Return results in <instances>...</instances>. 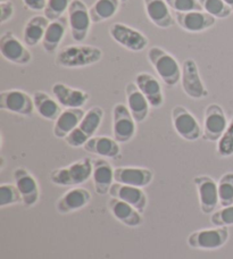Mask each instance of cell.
<instances>
[{
	"mask_svg": "<svg viewBox=\"0 0 233 259\" xmlns=\"http://www.w3.org/2000/svg\"><path fill=\"white\" fill-rule=\"evenodd\" d=\"M102 55V50L95 46H69L57 54L55 63L65 68L86 67L100 62Z\"/></svg>",
	"mask_w": 233,
	"mask_h": 259,
	"instance_id": "cell-1",
	"label": "cell"
},
{
	"mask_svg": "<svg viewBox=\"0 0 233 259\" xmlns=\"http://www.w3.org/2000/svg\"><path fill=\"white\" fill-rule=\"evenodd\" d=\"M149 63L167 87H175L181 81L182 69L178 61L163 48L151 47L147 53Z\"/></svg>",
	"mask_w": 233,
	"mask_h": 259,
	"instance_id": "cell-2",
	"label": "cell"
},
{
	"mask_svg": "<svg viewBox=\"0 0 233 259\" xmlns=\"http://www.w3.org/2000/svg\"><path fill=\"white\" fill-rule=\"evenodd\" d=\"M92 160L90 158H83L66 167L54 169L50 173L49 179L55 186L76 187L86 183L92 177Z\"/></svg>",
	"mask_w": 233,
	"mask_h": 259,
	"instance_id": "cell-3",
	"label": "cell"
},
{
	"mask_svg": "<svg viewBox=\"0 0 233 259\" xmlns=\"http://www.w3.org/2000/svg\"><path fill=\"white\" fill-rule=\"evenodd\" d=\"M102 118H104L102 108L98 107V106L92 107L86 113L79 126L64 139L65 142L73 148L83 147L93 137L97 130L99 128Z\"/></svg>",
	"mask_w": 233,
	"mask_h": 259,
	"instance_id": "cell-4",
	"label": "cell"
},
{
	"mask_svg": "<svg viewBox=\"0 0 233 259\" xmlns=\"http://www.w3.org/2000/svg\"><path fill=\"white\" fill-rule=\"evenodd\" d=\"M229 240V230L226 228H214L195 231L191 233L186 243L198 250H216L222 248Z\"/></svg>",
	"mask_w": 233,
	"mask_h": 259,
	"instance_id": "cell-5",
	"label": "cell"
},
{
	"mask_svg": "<svg viewBox=\"0 0 233 259\" xmlns=\"http://www.w3.org/2000/svg\"><path fill=\"white\" fill-rule=\"evenodd\" d=\"M68 25L73 40L77 44L86 41L91 26L89 8L81 0H73L68 8Z\"/></svg>",
	"mask_w": 233,
	"mask_h": 259,
	"instance_id": "cell-6",
	"label": "cell"
},
{
	"mask_svg": "<svg viewBox=\"0 0 233 259\" xmlns=\"http://www.w3.org/2000/svg\"><path fill=\"white\" fill-rule=\"evenodd\" d=\"M172 123L178 136L186 141H197L203 138V128L192 114L183 106L172 109Z\"/></svg>",
	"mask_w": 233,
	"mask_h": 259,
	"instance_id": "cell-7",
	"label": "cell"
},
{
	"mask_svg": "<svg viewBox=\"0 0 233 259\" xmlns=\"http://www.w3.org/2000/svg\"><path fill=\"white\" fill-rule=\"evenodd\" d=\"M0 109L30 117L34 113V101L25 91L11 89L0 92Z\"/></svg>",
	"mask_w": 233,
	"mask_h": 259,
	"instance_id": "cell-8",
	"label": "cell"
},
{
	"mask_svg": "<svg viewBox=\"0 0 233 259\" xmlns=\"http://www.w3.org/2000/svg\"><path fill=\"white\" fill-rule=\"evenodd\" d=\"M109 34L115 42L130 52H142L148 46V39L141 32L123 23H113L109 26Z\"/></svg>",
	"mask_w": 233,
	"mask_h": 259,
	"instance_id": "cell-9",
	"label": "cell"
},
{
	"mask_svg": "<svg viewBox=\"0 0 233 259\" xmlns=\"http://www.w3.org/2000/svg\"><path fill=\"white\" fill-rule=\"evenodd\" d=\"M181 84L184 94L191 99H203L208 96V90L200 77L198 65L195 59H185L182 65Z\"/></svg>",
	"mask_w": 233,
	"mask_h": 259,
	"instance_id": "cell-10",
	"label": "cell"
},
{
	"mask_svg": "<svg viewBox=\"0 0 233 259\" xmlns=\"http://www.w3.org/2000/svg\"><path fill=\"white\" fill-rule=\"evenodd\" d=\"M229 125L225 113L220 105L211 104L205 110L203 139L209 142L218 141Z\"/></svg>",
	"mask_w": 233,
	"mask_h": 259,
	"instance_id": "cell-11",
	"label": "cell"
},
{
	"mask_svg": "<svg viewBox=\"0 0 233 259\" xmlns=\"http://www.w3.org/2000/svg\"><path fill=\"white\" fill-rule=\"evenodd\" d=\"M136 121L128 106L116 104L113 108V136L119 143L131 141L137 131Z\"/></svg>",
	"mask_w": 233,
	"mask_h": 259,
	"instance_id": "cell-12",
	"label": "cell"
},
{
	"mask_svg": "<svg viewBox=\"0 0 233 259\" xmlns=\"http://www.w3.org/2000/svg\"><path fill=\"white\" fill-rule=\"evenodd\" d=\"M0 53L6 61L17 65H25L32 61L30 50L11 31L0 36Z\"/></svg>",
	"mask_w": 233,
	"mask_h": 259,
	"instance_id": "cell-13",
	"label": "cell"
},
{
	"mask_svg": "<svg viewBox=\"0 0 233 259\" xmlns=\"http://www.w3.org/2000/svg\"><path fill=\"white\" fill-rule=\"evenodd\" d=\"M193 183L197 188L199 197V206L203 214H213L220 200H218V188L217 183L212 178L202 175L193 179Z\"/></svg>",
	"mask_w": 233,
	"mask_h": 259,
	"instance_id": "cell-14",
	"label": "cell"
},
{
	"mask_svg": "<svg viewBox=\"0 0 233 259\" xmlns=\"http://www.w3.org/2000/svg\"><path fill=\"white\" fill-rule=\"evenodd\" d=\"M13 177L15 186L22 196L23 205L25 207H33L39 201L40 197L39 184L33 175L27 169L18 167L14 170Z\"/></svg>",
	"mask_w": 233,
	"mask_h": 259,
	"instance_id": "cell-15",
	"label": "cell"
},
{
	"mask_svg": "<svg viewBox=\"0 0 233 259\" xmlns=\"http://www.w3.org/2000/svg\"><path fill=\"white\" fill-rule=\"evenodd\" d=\"M174 18L181 29L191 32V33H199L211 29L216 23V18L209 15L204 11L188 12V13H174Z\"/></svg>",
	"mask_w": 233,
	"mask_h": 259,
	"instance_id": "cell-16",
	"label": "cell"
},
{
	"mask_svg": "<svg viewBox=\"0 0 233 259\" xmlns=\"http://www.w3.org/2000/svg\"><path fill=\"white\" fill-rule=\"evenodd\" d=\"M91 200V193L86 188H73L65 192L56 202V210L60 215L71 214L73 211L82 209Z\"/></svg>",
	"mask_w": 233,
	"mask_h": 259,
	"instance_id": "cell-17",
	"label": "cell"
},
{
	"mask_svg": "<svg viewBox=\"0 0 233 259\" xmlns=\"http://www.w3.org/2000/svg\"><path fill=\"white\" fill-rule=\"evenodd\" d=\"M153 173L144 167H118L114 169V181L137 188H144L152 182Z\"/></svg>",
	"mask_w": 233,
	"mask_h": 259,
	"instance_id": "cell-18",
	"label": "cell"
},
{
	"mask_svg": "<svg viewBox=\"0 0 233 259\" xmlns=\"http://www.w3.org/2000/svg\"><path fill=\"white\" fill-rule=\"evenodd\" d=\"M107 207L116 220L129 226V228H138L142 224L143 220L141 212L133 206L120 200V199L110 197L107 201Z\"/></svg>",
	"mask_w": 233,
	"mask_h": 259,
	"instance_id": "cell-19",
	"label": "cell"
},
{
	"mask_svg": "<svg viewBox=\"0 0 233 259\" xmlns=\"http://www.w3.org/2000/svg\"><path fill=\"white\" fill-rule=\"evenodd\" d=\"M136 84L146 97L152 108H160L164 104V94L160 81L151 74L141 72L136 77Z\"/></svg>",
	"mask_w": 233,
	"mask_h": 259,
	"instance_id": "cell-20",
	"label": "cell"
},
{
	"mask_svg": "<svg viewBox=\"0 0 233 259\" xmlns=\"http://www.w3.org/2000/svg\"><path fill=\"white\" fill-rule=\"evenodd\" d=\"M51 90L58 104L66 108H82L89 100V95L86 91L74 89L64 83H56Z\"/></svg>",
	"mask_w": 233,
	"mask_h": 259,
	"instance_id": "cell-21",
	"label": "cell"
},
{
	"mask_svg": "<svg viewBox=\"0 0 233 259\" xmlns=\"http://www.w3.org/2000/svg\"><path fill=\"white\" fill-rule=\"evenodd\" d=\"M109 196L129 203V205L133 206L140 212L144 211L147 207V196L143 192L142 188L125 186V184L115 182L110 187Z\"/></svg>",
	"mask_w": 233,
	"mask_h": 259,
	"instance_id": "cell-22",
	"label": "cell"
},
{
	"mask_svg": "<svg viewBox=\"0 0 233 259\" xmlns=\"http://www.w3.org/2000/svg\"><path fill=\"white\" fill-rule=\"evenodd\" d=\"M125 96L130 113L137 123H142L146 121L149 114V105L146 97L139 90L136 83L130 82L125 85Z\"/></svg>",
	"mask_w": 233,
	"mask_h": 259,
	"instance_id": "cell-23",
	"label": "cell"
},
{
	"mask_svg": "<svg viewBox=\"0 0 233 259\" xmlns=\"http://www.w3.org/2000/svg\"><path fill=\"white\" fill-rule=\"evenodd\" d=\"M92 181L97 194L105 196L109 193L114 181V168L105 159L92 160Z\"/></svg>",
	"mask_w": 233,
	"mask_h": 259,
	"instance_id": "cell-24",
	"label": "cell"
},
{
	"mask_svg": "<svg viewBox=\"0 0 233 259\" xmlns=\"http://www.w3.org/2000/svg\"><path fill=\"white\" fill-rule=\"evenodd\" d=\"M87 112L82 108H66L55 121L54 136L58 139H65L75 130L85 117Z\"/></svg>",
	"mask_w": 233,
	"mask_h": 259,
	"instance_id": "cell-25",
	"label": "cell"
},
{
	"mask_svg": "<svg viewBox=\"0 0 233 259\" xmlns=\"http://www.w3.org/2000/svg\"><path fill=\"white\" fill-rule=\"evenodd\" d=\"M144 11L149 20L161 29H169L174 23L169 5L165 0H143Z\"/></svg>",
	"mask_w": 233,
	"mask_h": 259,
	"instance_id": "cell-26",
	"label": "cell"
},
{
	"mask_svg": "<svg viewBox=\"0 0 233 259\" xmlns=\"http://www.w3.org/2000/svg\"><path fill=\"white\" fill-rule=\"evenodd\" d=\"M68 26V18L64 16L49 23L43 42H41L46 53L53 54L57 50Z\"/></svg>",
	"mask_w": 233,
	"mask_h": 259,
	"instance_id": "cell-27",
	"label": "cell"
},
{
	"mask_svg": "<svg viewBox=\"0 0 233 259\" xmlns=\"http://www.w3.org/2000/svg\"><path fill=\"white\" fill-rule=\"evenodd\" d=\"M83 149L105 158H116L121 154V147L115 139L109 137H92L88 141Z\"/></svg>",
	"mask_w": 233,
	"mask_h": 259,
	"instance_id": "cell-28",
	"label": "cell"
},
{
	"mask_svg": "<svg viewBox=\"0 0 233 259\" xmlns=\"http://www.w3.org/2000/svg\"><path fill=\"white\" fill-rule=\"evenodd\" d=\"M49 23L50 21L45 15H36L31 17L25 24L24 30H23L24 44L29 46V47H34V46L43 42Z\"/></svg>",
	"mask_w": 233,
	"mask_h": 259,
	"instance_id": "cell-29",
	"label": "cell"
},
{
	"mask_svg": "<svg viewBox=\"0 0 233 259\" xmlns=\"http://www.w3.org/2000/svg\"><path fill=\"white\" fill-rule=\"evenodd\" d=\"M33 101L36 113L41 117L48 121H56L58 116L62 114L60 105L58 101L51 98V97L44 91H36L33 94Z\"/></svg>",
	"mask_w": 233,
	"mask_h": 259,
	"instance_id": "cell-30",
	"label": "cell"
},
{
	"mask_svg": "<svg viewBox=\"0 0 233 259\" xmlns=\"http://www.w3.org/2000/svg\"><path fill=\"white\" fill-rule=\"evenodd\" d=\"M121 0H96L89 8L92 23H101L109 20L119 12Z\"/></svg>",
	"mask_w": 233,
	"mask_h": 259,
	"instance_id": "cell-31",
	"label": "cell"
},
{
	"mask_svg": "<svg viewBox=\"0 0 233 259\" xmlns=\"http://www.w3.org/2000/svg\"><path fill=\"white\" fill-rule=\"evenodd\" d=\"M218 200L222 207L233 205V173L223 174L217 183Z\"/></svg>",
	"mask_w": 233,
	"mask_h": 259,
	"instance_id": "cell-32",
	"label": "cell"
},
{
	"mask_svg": "<svg viewBox=\"0 0 233 259\" xmlns=\"http://www.w3.org/2000/svg\"><path fill=\"white\" fill-rule=\"evenodd\" d=\"M203 11L215 18H226L232 14V9L223 0H198Z\"/></svg>",
	"mask_w": 233,
	"mask_h": 259,
	"instance_id": "cell-33",
	"label": "cell"
},
{
	"mask_svg": "<svg viewBox=\"0 0 233 259\" xmlns=\"http://www.w3.org/2000/svg\"><path fill=\"white\" fill-rule=\"evenodd\" d=\"M73 0H47L44 14L48 20L55 21L63 17L65 12H68Z\"/></svg>",
	"mask_w": 233,
	"mask_h": 259,
	"instance_id": "cell-34",
	"label": "cell"
},
{
	"mask_svg": "<svg viewBox=\"0 0 233 259\" xmlns=\"http://www.w3.org/2000/svg\"><path fill=\"white\" fill-rule=\"evenodd\" d=\"M16 203H23L22 196L16 186L4 183L0 186V207H7Z\"/></svg>",
	"mask_w": 233,
	"mask_h": 259,
	"instance_id": "cell-35",
	"label": "cell"
},
{
	"mask_svg": "<svg viewBox=\"0 0 233 259\" xmlns=\"http://www.w3.org/2000/svg\"><path fill=\"white\" fill-rule=\"evenodd\" d=\"M217 154L221 157L233 155V117L217 143Z\"/></svg>",
	"mask_w": 233,
	"mask_h": 259,
	"instance_id": "cell-36",
	"label": "cell"
},
{
	"mask_svg": "<svg viewBox=\"0 0 233 259\" xmlns=\"http://www.w3.org/2000/svg\"><path fill=\"white\" fill-rule=\"evenodd\" d=\"M211 223L215 228H227L233 225V205L214 211L211 215Z\"/></svg>",
	"mask_w": 233,
	"mask_h": 259,
	"instance_id": "cell-37",
	"label": "cell"
},
{
	"mask_svg": "<svg viewBox=\"0 0 233 259\" xmlns=\"http://www.w3.org/2000/svg\"><path fill=\"white\" fill-rule=\"evenodd\" d=\"M171 9L179 13L203 11V7L198 0H165Z\"/></svg>",
	"mask_w": 233,
	"mask_h": 259,
	"instance_id": "cell-38",
	"label": "cell"
},
{
	"mask_svg": "<svg viewBox=\"0 0 233 259\" xmlns=\"http://www.w3.org/2000/svg\"><path fill=\"white\" fill-rule=\"evenodd\" d=\"M14 15V5L11 2L0 3V23L5 24Z\"/></svg>",
	"mask_w": 233,
	"mask_h": 259,
	"instance_id": "cell-39",
	"label": "cell"
},
{
	"mask_svg": "<svg viewBox=\"0 0 233 259\" xmlns=\"http://www.w3.org/2000/svg\"><path fill=\"white\" fill-rule=\"evenodd\" d=\"M26 8L31 9L33 12L45 11L47 0H22Z\"/></svg>",
	"mask_w": 233,
	"mask_h": 259,
	"instance_id": "cell-40",
	"label": "cell"
},
{
	"mask_svg": "<svg viewBox=\"0 0 233 259\" xmlns=\"http://www.w3.org/2000/svg\"><path fill=\"white\" fill-rule=\"evenodd\" d=\"M223 2H224L227 5V6H229L232 9V12H233V0H223Z\"/></svg>",
	"mask_w": 233,
	"mask_h": 259,
	"instance_id": "cell-41",
	"label": "cell"
},
{
	"mask_svg": "<svg viewBox=\"0 0 233 259\" xmlns=\"http://www.w3.org/2000/svg\"><path fill=\"white\" fill-rule=\"evenodd\" d=\"M9 0H0V3H7Z\"/></svg>",
	"mask_w": 233,
	"mask_h": 259,
	"instance_id": "cell-42",
	"label": "cell"
},
{
	"mask_svg": "<svg viewBox=\"0 0 233 259\" xmlns=\"http://www.w3.org/2000/svg\"><path fill=\"white\" fill-rule=\"evenodd\" d=\"M121 2H125V0H121Z\"/></svg>",
	"mask_w": 233,
	"mask_h": 259,
	"instance_id": "cell-43",
	"label": "cell"
}]
</instances>
